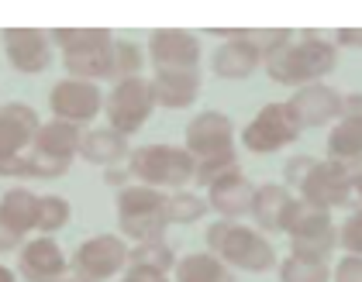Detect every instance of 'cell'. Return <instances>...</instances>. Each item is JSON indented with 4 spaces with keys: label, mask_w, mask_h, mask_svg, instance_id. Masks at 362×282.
I'll list each match as a JSON object with an SVG mask.
<instances>
[{
    "label": "cell",
    "mask_w": 362,
    "mask_h": 282,
    "mask_svg": "<svg viewBox=\"0 0 362 282\" xmlns=\"http://www.w3.org/2000/svg\"><path fill=\"white\" fill-rule=\"evenodd\" d=\"M338 66V49L332 42H325L317 31H304L300 42H290L286 49H279L276 56L266 59V73L279 86H310L321 76H328Z\"/></svg>",
    "instance_id": "1"
},
{
    "label": "cell",
    "mask_w": 362,
    "mask_h": 282,
    "mask_svg": "<svg viewBox=\"0 0 362 282\" xmlns=\"http://www.w3.org/2000/svg\"><path fill=\"white\" fill-rule=\"evenodd\" d=\"M207 248L218 255L228 269H242V272H269L276 269V248L245 224L235 221H218L207 227Z\"/></svg>",
    "instance_id": "2"
},
{
    "label": "cell",
    "mask_w": 362,
    "mask_h": 282,
    "mask_svg": "<svg viewBox=\"0 0 362 282\" xmlns=\"http://www.w3.org/2000/svg\"><path fill=\"white\" fill-rule=\"evenodd\" d=\"M132 179L156 190H183L190 179H197V159L180 145H141L128 159Z\"/></svg>",
    "instance_id": "3"
},
{
    "label": "cell",
    "mask_w": 362,
    "mask_h": 282,
    "mask_svg": "<svg viewBox=\"0 0 362 282\" xmlns=\"http://www.w3.org/2000/svg\"><path fill=\"white\" fill-rule=\"evenodd\" d=\"M283 234H290V255L310 258V262H328L332 252L338 248V227L332 224L328 210L310 207L307 200H293Z\"/></svg>",
    "instance_id": "4"
},
{
    "label": "cell",
    "mask_w": 362,
    "mask_h": 282,
    "mask_svg": "<svg viewBox=\"0 0 362 282\" xmlns=\"http://www.w3.org/2000/svg\"><path fill=\"white\" fill-rule=\"evenodd\" d=\"M132 248L124 245V238L117 234H93L73 252L69 258V272L83 282H107L128 265Z\"/></svg>",
    "instance_id": "5"
},
{
    "label": "cell",
    "mask_w": 362,
    "mask_h": 282,
    "mask_svg": "<svg viewBox=\"0 0 362 282\" xmlns=\"http://www.w3.org/2000/svg\"><path fill=\"white\" fill-rule=\"evenodd\" d=\"M159 104H156V93H152V80H121V83L111 90L107 104H104V114H107V128L121 131L124 138L135 135L141 124L152 117Z\"/></svg>",
    "instance_id": "6"
},
{
    "label": "cell",
    "mask_w": 362,
    "mask_h": 282,
    "mask_svg": "<svg viewBox=\"0 0 362 282\" xmlns=\"http://www.w3.org/2000/svg\"><path fill=\"white\" fill-rule=\"evenodd\" d=\"M300 124L290 111V104H266L262 111L252 117L242 131V145L255 152V155H269V152H279L286 145L300 138Z\"/></svg>",
    "instance_id": "7"
},
{
    "label": "cell",
    "mask_w": 362,
    "mask_h": 282,
    "mask_svg": "<svg viewBox=\"0 0 362 282\" xmlns=\"http://www.w3.org/2000/svg\"><path fill=\"white\" fill-rule=\"evenodd\" d=\"M356 193V172L338 166V162H314V169L307 172V179L300 183V200H307L310 207L317 210H328L334 207H345Z\"/></svg>",
    "instance_id": "8"
},
{
    "label": "cell",
    "mask_w": 362,
    "mask_h": 282,
    "mask_svg": "<svg viewBox=\"0 0 362 282\" xmlns=\"http://www.w3.org/2000/svg\"><path fill=\"white\" fill-rule=\"evenodd\" d=\"M107 97L100 93L97 83H86V80H59L49 90V111L56 121H69V124H86L93 121L97 114L104 111Z\"/></svg>",
    "instance_id": "9"
},
{
    "label": "cell",
    "mask_w": 362,
    "mask_h": 282,
    "mask_svg": "<svg viewBox=\"0 0 362 282\" xmlns=\"http://www.w3.org/2000/svg\"><path fill=\"white\" fill-rule=\"evenodd\" d=\"M197 162L214 159L224 152H235V124L231 117L221 111H204L197 114L194 121L187 124V145H183Z\"/></svg>",
    "instance_id": "10"
},
{
    "label": "cell",
    "mask_w": 362,
    "mask_h": 282,
    "mask_svg": "<svg viewBox=\"0 0 362 282\" xmlns=\"http://www.w3.org/2000/svg\"><path fill=\"white\" fill-rule=\"evenodd\" d=\"M4 52L18 73L38 76L52 66V35L42 28H7L4 31Z\"/></svg>",
    "instance_id": "11"
},
{
    "label": "cell",
    "mask_w": 362,
    "mask_h": 282,
    "mask_svg": "<svg viewBox=\"0 0 362 282\" xmlns=\"http://www.w3.org/2000/svg\"><path fill=\"white\" fill-rule=\"evenodd\" d=\"M211 35L224 38V45H218V52L211 56V69L221 80H245L259 69V62H266L262 52L242 38V28H211Z\"/></svg>",
    "instance_id": "12"
},
{
    "label": "cell",
    "mask_w": 362,
    "mask_h": 282,
    "mask_svg": "<svg viewBox=\"0 0 362 282\" xmlns=\"http://www.w3.org/2000/svg\"><path fill=\"white\" fill-rule=\"evenodd\" d=\"M148 59L156 69H197L200 38L183 28H159L148 35Z\"/></svg>",
    "instance_id": "13"
},
{
    "label": "cell",
    "mask_w": 362,
    "mask_h": 282,
    "mask_svg": "<svg viewBox=\"0 0 362 282\" xmlns=\"http://www.w3.org/2000/svg\"><path fill=\"white\" fill-rule=\"evenodd\" d=\"M18 272L28 282H66L69 272V262L52 238H35L28 245H21L18 252Z\"/></svg>",
    "instance_id": "14"
},
{
    "label": "cell",
    "mask_w": 362,
    "mask_h": 282,
    "mask_svg": "<svg viewBox=\"0 0 362 282\" xmlns=\"http://www.w3.org/2000/svg\"><path fill=\"white\" fill-rule=\"evenodd\" d=\"M286 104H290V111H293L300 128H321V124H328V121L345 114V97L325 83L300 86Z\"/></svg>",
    "instance_id": "15"
},
{
    "label": "cell",
    "mask_w": 362,
    "mask_h": 282,
    "mask_svg": "<svg viewBox=\"0 0 362 282\" xmlns=\"http://www.w3.org/2000/svg\"><path fill=\"white\" fill-rule=\"evenodd\" d=\"M38 131H42V121H38L35 107L18 104V100L14 104H4L0 107V159L25 155L28 145H35Z\"/></svg>",
    "instance_id": "16"
},
{
    "label": "cell",
    "mask_w": 362,
    "mask_h": 282,
    "mask_svg": "<svg viewBox=\"0 0 362 282\" xmlns=\"http://www.w3.org/2000/svg\"><path fill=\"white\" fill-rule=\"evenodd\" d=\"M156 104L166 111H183L200 97V73L197 69H156L152 76Z\"/></svg>",
    "instance_id": "17"
},
{
    "label": "cell",
    "mask_w": 362,
    "mask_h": 282,
    "mask_svg": "<svg viewBox=\"0 0 362 282\" xmlns=\"http://www.w3.org/2000/svg\"><path fill=\"white\" fill-rule=\"evenodd\" d=\"M252 200H255V186H252L242 172L224 176V179H218V183L207 190L211 210H218L224 221H235V217L252 214Z\"/></svg>",
    "instance_id": "18"
},
{
    "label": "cell",
    "mask_w": 362,
    "mask_h": 282,
    "mask_svg": "<svg viewBox=\"0 0 362 282\" xmlns=\"http://www.w3.org/2000/svg\"><path fill=\"white\" fill-rule=\"evenodd\" d=\"M80 155L93 166H104V169H114L117 162H128L132 159V148H128V138L114 128H93L83 135V145H80Z\"/></svg>",
    "instance_id": "19"
},
{
    "label": "cell",
    "mask_w": 362,
    "mask_h": 282,
    "mask_svg": "<svg viewBox=\"0 0 362 282\" xmlns=\"http://www.w3.org/2000/svg\"><path fill=\"white\" fill-rule=\"evenodd\" d=\"M293 200L297 197H293L286 186H279V183L259 186V190H255V200H252V217H255V224L262 227V231H283Z\"/></svg>",
    "instance_id": "20"
},
{
    "label": "cell",
    "mask_w": 362,
    "mask_h": 282,
    "mask_svg": "<svg viewBox=\"0 0 362 282\" xmlns=\"http://www.w3.org/2000/svg\"><path fill=\"white\" fill-rule=\"evenodd\" d=\"M80 145H83V128L52 117L49 124H42V131H38V138H35L31 148L42 152V155H52V159L73 162V155H80Z\"/></svg>",
    "instance_id": "21"
},
{
    "label": "cell",
    "mask_w": 362,
    "mask_h": 282,
    "mask_svg": "<svg viewBox=\"0 0 362 282\" xmlns=\"http://www.w3.org/2000/svg\"><path fill=\"white\" fill-rule=\"evenodd\" d=\"M38 214H42V197H35L25 186H14L0 197V221L14 227L21 238L28 231H38Z\"/></svg>",
    "instance_id": "22"
},
{
    "label": "cell",
    "mask_w": 362,
    "mask_h": 282,
    "mask_svg": "<svg viewBox=\"0 0 362 282\" xmlns=\"http://www.w3.org/2000/svg\"><path fill=\"white\" fill-rule=\"evenodd\" d=\"M328 159L352 169L356 176L362 172V121L341 117L328 135Z\"/></svg>",
    "instance_id": "23"
},
{
    "label": "cell",
    "mask_w": 362,
    "mask_h": 282,
    "mask_svg": "<svg viewBox=\"0 0 362 282\" xmlns=\"http://www.w3.org/2000/svg\"><path fill=\"white\" fill-rule=\"evenodd\" d=\"M62 66L73 80H86V83H97V80H111L114 76V45L104 49H86V52H69L62 56Z\"/></svg>",
    "instance_id": "24"
},
{
    "label": "cell",
    "mask_w": 362,
    "mask_h": 282,
    "mask_svg": "<svg viewBox=\"0 0 362 282\" xmlns=\"http://www.w3.org/2000/svg\"><path fill=\"white\" fill-rule=\"evenodd\" d=\"M173 272H176V282H238L231 276V269L211 252H194L180 258Z\"/></svg>",
    "instance_id": "25"
},
{
    "label": "cell",
    "mask_w": 362,
    "mask_h": 282,
    "mask_svg": "<svg viewBox=\"0 0 362 282\" xmlns=\"http://www.w3.org/2000/svg\"><path fill=\"white\" fill-rule=\"evenodd\" d=\"M166 193L156 186L132 183L117 193V217H148V214H166Z\"/></svg>",
    "instance_id": "26"
},
{
    "label": "cell",
    "mask_w": 362,
    "mask_h": 282,
    "mask_svg": "<svg viewBox=\"0 0 362 282\" xmlns=\"http://www.w3.org/2000/svg\"><path fill=\"white\" fill-rule=\"evenodd\" d=\"M52 45L62 49V56H69V52H86V49L114 45V38L107 28H56L52 31Z\"/></svg>",
    "instance_id": "27"
},
{
    "label": "cell",
    "mask_w": 362,
    "mask_h": 282,
    "mask_svg": "<svg viewBox=\"0 0 362 282\" xmlns=\"http://www.w3.org/2000/svg\"><path fill=\"white\" fill-rule=\"evenodd\" d=\"M128 265L132 269H156V272H166L169 276V269H176V255H173V248L166 241H141V245L132 248Z\"/></svg>",
    "instance_id": "28"
},
{
    "label": "cell",
    "mask_w": 362,
    "mask_h": 282,
    "mask_svg": "<svg viewBox=\"0 0 362 282\" xmlns=\"http://www.w3.org/2000/svg\"><path fill=\"white\" fill-rule=\"evenodd\" d=\"M279 282H332L328 262H310V258H283L279 262Z\"/></svg>",
    "instance_id": "29"
},
{
    "label": "cell",
    "mask_w": 362,
    "mask_h": 282,
    "mask_svg": "<svg viewBox=\"0 0 362 282\" xmlns=\"http://www.w3.org/2000/svg\"><path fill=\"white\" fill-rule=\"evenodd\" d=\"M211 210V203L197 193H187V190H176L173 197L166 200V221L169 224H194L204 214Z\"/></svg>",
    "instance_id": "30"
},
{
    "label": "cell",
    "mask_w": 362,
    "mask_h": 282,
    "mask_svg": "<svg viewBox=\"0 0 362 282\" xmlns=\"http://www.w3.org/2000/svg\"><path fill=\"white\" fill-rule=\"evenodd\" d=\"M117 227H121V234L124 238H132L135 245L141 241H163V234H166V214H148V217H117Z\"/></svg>",
    "instance_id": "31"
},
{
    "label": "cell",
    "mask_w": 362,
    "mask_h": 282,
    "mask_svg": "<svg viewBox=\"0 0 362 282\" xmlns=\"http://www.w3.org/2000/svg\"><path fill=\"white\" fill-rule=\"evenodd\" d=\"M242 38L252 42V45L262 52V59H269L293 42V31L290 28H242Z\"/></svg>",
    "instance_id": "32"
},
{
    "label": "cell",
    "mask_w": 362,
    "mask_h": 282,
    "mask_svg": "<svg viewBox=\"0 0 362 282\" xmlns=\"http://www.w3.org/2000/svg\"><path fill=\"white\" fill-rule=\"evenodd\" d=\"M69 217H73V207H69V200L66 197H42V214H38V231L42 234H56L62 227L69 224Z\"/></svg>",
    "instance_id": "33"
},
{
    "label": "cell",
    "mask_w": 362,
    "mask_h": 282,
    "mask_svg": "<svg viewBox=\"0 0 362 282\" xmlns=\"http://www.w3.org/2000/svg\"><path fill=\"white\" fill-rule=\"evenodd\" d=\"M141 66H145V56L135 42H114V80H135L141 76Z\"/></svg>",
    "instance_id": "34"
},
{
    "label": "cell",
    "mask_w": 362,
    "mask_h": 282,
    "mask_svg": "<svg viewBox=\"0 0 362 282\" xmlns=\"http://www.w3.org/2000/svg\"><path fill=\"white\" fill-rule=\"evenodd\" d=\"M231 172H242V169H238V155H235V152H224V155H214V159L197 162V183L211 190L218 179L231 176Z\"/></svg>",
    "instance_id": "35"
},
{
    "label": "cell",
    "mask_w": 362,
    "mask_h": 282,
    "mask_svg": "<svg viewBox=\"0 0 362 282\" xmlns=\"http://www.w3.org/2000/svg\"><path fill=\"white\" fill-rule=\"evenodd\" d=\"M28 155V179H59L69 172L66 159H52V155H42V152H25Z\"/></svg>",
    "instance_id": "36"
},
{
    "label": "cell",
    "mask_w": 362,
    "mask_h": 282,
    "mask_svg": "<svg viewBox=\"0 0 362 282\" xmlns=\"http://www.w3.org/2000/svg\"><path fill=\"white\" fill-rule=\"evenodd\" d=\"M338 245L349 255H362V210H356L345 224L338 227Z\"/></svg>",
    "instance_id": "37"
},
{
    "label": "cell",
    "mask_w": 362,
    "mask_h": 282,
    "mask_svg": "<svg viewBox=\"0 0 362 282\" xmlns=\"http://www.w3.org/2000/svg\"><path fill=\"white\" fill-rule=\"evenodd\" d=\"M334 282H362V255H345L334 265Z\"/></svg>",
    "instance_id": "38"
},
{
    "label": "cell",
    "mask_w": 362,
    "mask_h": 282,
    "mask_svg": "<svg viewBox=\"0 0 362 282\" xmlns=\"http://www.w3.org/2000/svg\"><path fill=\"white\" fill-rule=\"evenodd\" d=\"M314 162H317V159H310V155H297V159H290V162H286V183L300 190V183L307 179V172L314 169Z\"/></svg>",
    "instance_id": "39"
},
{
    "label": "cell",
    "mask_w": 362,
    "mask_h": 282,
    "mask_svg": "<svg viewBox=\"0 0 362 282\" xmlns=\"http://www.w3.org/2000/svg\"><path fill=\"white\" fill-rule=\"evenodd\" d=\"M21 234L14 231V227H7L4 221H0V255H7V252H21Z\"/></svg>",
    "instance_id": "40"
},
{
    "label": "cell",
    "mask_w": 362,
    "mask_h": 282,
    "mask_svg": "<svg viewBox=\"0 0 362 282\" xmlns=\"http://www.w3.org/2000/svg\"><path fill=\"white\" fill-rule=\"evenodd\" d=\"M121 282H169V276L166 272H156V269H132L128 265V272H124Z\"/></svg>",
    "instance_id": "41"
},
{
    "label": "cell",
    "mask_w": 362,
    "mask_h": 282,
    "mask_svg": "<svg viewBox=\"0 0 362 282\" xmlns=\"http://www.w3.org/2000/svg\"><path fill=\"white\" fill-rule=\"evenodd\" d=\"M334 42L345 49H362V28H338Z\"/></svg>",
    "instance_id": "42"
},
{
    "label": "cell",
    "mask_w": 362,
    "mask_h": 282,
    "mask_svg": "<svg viewBox=\"0 0 362 282\" xmlns=\"http://www.w3.org/2000/svg\"><path fill=\"white\" fill-rule=\"evenodd\" d=\"M128 179H132L128 166H124V169H121V166H114V169H104V183H107V186H121V190H124V183H128Z\"/></svg>",
    "instance_id": "43"
},
{
    "label": "cell",
    "mask_w": 362,
    "mask_h": 282,
    "mask_svg": "<svg viewBox=\"0 0 362 282\" xmlns=\"http://www.w3.org/2000/svg\"><path fill=\"white\" fill-rule=\"evenodd\" d=\"M341 117L362 121V93H352V97H345V114H341Z\"/></svg>",
    "instance_id": "44"
},
{
    "label": "cell",
    "mask_w": 362,
    "mask_h": 282,
    "mask_svg": "<svg viewBox=\"0 0 362 282\" xmlns=\"http://www.w3.org/2000/svg\"><path fill=\"white\" fill-rule=\"evenodd\" d=\"M0 282H18V276H14L7 265H0Z\"/></svg>",
    "instance_id": "45"
},
{
    "label": "cell",
    "mask_w": 362,
    "mask_h": 282,
    "mask_svg": "<svg viewBox=\"0 0 362 282\" xmlns=\"http://www.w3.org/2000/svg\"><path fill=\"white\" fill-rule=\"evenodd\" d=\"M356 197L362 200V172H359V176H356Z\"/></svg>",
    "instance_id": "46"
},
{
    "label": "cell",
    "mask_w": 362,
    "mask_h": 282,
    "mask_svg": "<svg viewBox=\"0 0 362 282\" xmlns=\"http://www.w3.org/2000/svg\"><path fill=\"white\" fill-rule=\"evenodd\" d=\"M66 282H83V279H76V276H69V279H66Z\"/></svg>",
    "instance_id": "47"
}]
</instances>
